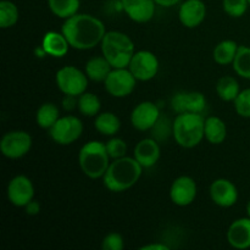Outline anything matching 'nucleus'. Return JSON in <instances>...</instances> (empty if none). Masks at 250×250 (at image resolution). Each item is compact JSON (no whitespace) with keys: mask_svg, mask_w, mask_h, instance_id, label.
I'll list each match as a JSON object with an SVG mask.
<instances>
[{"mask_svg":"<svg viewBox=\"0 0 250 250\" xmlns=\"http://www.w3.org/2000/svg\"><path fill=\"white\" fill-rule=\"evenodd\" d=\"M61 32L71 48L76 50H90L100 45L106 29L102 20L89 14H76L68 17L61 26Z\"/></svg>","mask_w":250,"mask_h":250,"instance_id":"nucleus-1","label":"nucleus"},{"mask_svg":"<svg viewBox=\"0 0 250 250\" xmlns=\"http://www.w3.org/2000/svg\"><path fill=\"white\" fill-rule=\"evenodd\" d=\"M143 173V167L133 156H124L110 163L106 172L103 176V183L107 190L121 193L131 189L138 183Z\"/></svg>","mask_w":250,"mask_h":250,"instance_id":"nucleus-2","label":"nucleus"},{"mask_svg":"<svg viewBox=\"0 0 250 250\" xmlns=\"http://www.w3.org/2000/svg\"><path fill=\"white\" fill-rule=\"evenodd\" d=\"M172 136L182 148H195L205 138V117L197 112L177 114L172 121Z\"/></svg>","mask_w":250,"mask_h":250,"instance_id":"nucleus-3","label":"nucleus"},{"mask_svg":"<svg viewBox=\"0 0 250 250\" xmlns=\"http://www.w3.org/2000/svg\"><path fill=\"white\" fill-rule=\"evenodd\" d=\"M100 49L112 68L128 67L129 61L136 53L133 41L120 31L106 32L100 43Z\"/></svg>","mask_w":250,"mask_h":250,"instance_id":"nucleus-4","label":"nucleus"},{"mask_svg":"<svg viewBox=\"0 0 250 250\" xmlns=\"http://www.w3.org/2000/svg\"><path fill=\"white\" fill-rule=\"evenodd\" d=\"M106 146L103 142L90 141L81 148L78 153V165L81 171L90 180L103 178L111 163Z\"/></svg>","mask_w":250,"mask_h":250,"instance_id":"nucleus-5","label":"nucleus"},{"mask_svg":"<svg viewBox=\"0 0 250 250\" xmlns=\"http://www.w3.org/2000/svg\"><path fill=\"white\" fill-rule=\"evenodd\" d=\"M55 82L59 90L65 95L80 97L87 92L89 78L87 77L84 71L72 65L63 66L56 72Z\"/></svg>","mask_w":250,"mask_h":250,"instance_id":"nucleus-6","label":"nucleus"},{"mask_svg":"<svg viewBox=\"0 0 250 250\" xmlns=\"http://www.w3.org/2000/svg\"><path fill=\"white\" fill-rule=\"evenodd\" d=\"M83 133V124L77 116L66 115L60 119L49 129V136L54 143L59 146H70L77 142Z\"/></svg>","mask_w":250,"mask_h":250,"instance_id":"nucleus-7","label":"nucleus"},{"mask_svg":"<svg viewBox=\"0 0 250 250\" xmlns=\"http://www.w3.org/2000/svg\"><path fill=\"white\" fill-rule=\"evenodd\" d=\"M32 137L28 132L16 129L10 131L2 136L0 141V151L5 158L10 160H17L29 153L32 148Z\"/></svg>","mask_w":250,"mask_h":250,"instance_id":"nucleus-8","label":"nucleus"},{"mask_svg":"<svg viewBox=\"0 0 250 250\" xmlns=\"http://www.w3.org/2000/svg\"><path fill=\"white\" fill-rule=\"evenodd\" d=\"M137 78L132 75L128 67L112 68L104 81V88L114 98H126L133 93L137 85Z\"/></svg>","mask_w":250,"mask_h":250,"instance_id":"nucleus-9","label":"nucleus"},{"mask_svg":"<svg viewBox=\"0 0 250 250\" xmlns=\"http://www.w3.org/2000/svg\"><path fill=\"white\" fill-rule=\"evenodd\" d=\"M159 59L149 50H138L129 61L128 70L139 82H148L156 77L159 72Z\"/></svg>","mask_w":250,"mask_h":250,"instance_id":"nucleus-10","label":"nucleus"},{"mask_svg":"<svg viewBox=\"0 0 250 250\" xmlns=\"http://www.w3.org/2000/svg\"><path fill=\"white\" fill-rule=\"evenodd\" d=\"M7 200L16 208H24L34 199V186L24 175L11 178L6 188Z\"/></svg>","mask_w":250,"mask_h":250,"instance_id":"nucleus-11","label":"nucleus"},{"mask_svg":"<svg viewBox=\"0 0 250 250\" xmlns=\"http://www.w3.org/2000/svg\"><path fill=\"white\" fill-rule=\"evenodd\" d=\"M161 117L160 109L153 102H142L131 112V124L137 131L146 132L154 128Z\"/></svg>","mask_w":250,"mask_h":250,"instance_id":"nucleus-12","label":"nucleus"},{"mask_svg":"<svg viewBox=\"0 0 250 250\" xmlns=\"http://www.w3.org/2000/svg\"><path fill=\"white\" fill-rule=\"evenodd\" d=\"M198 194L197 182L190 176H180L170 187V199L180 208L188 207L195 200Z\"/></svg>","mask_w":250,"mask_h":250,"instance_id":"nucleus-13","label":"nucleus"},{"mask_svg":"<svg viewBox=\"0 0 250 250\" xmlns=\"http://www.w3.org/2000/svg\"><path fill=\"white\" fill-rule=\"evenodd\" d=\"M209 194L215 205L220 208H232L238 202L239 193L236 185L227 178H217L210 185Z\"/></svg>","mask_w":250,"mask_h":250,"instance_id":"nucleus-14","label":"nucleus"},{"mask_svg":"<svg viewBox=\"0 0 250 250\" xmlns=\"http://www.w3.org/2000/svg\"><path fill=\"white\" fill-rule=\"evenodd\" d=\"M170 105L176 114H183V112L202 114L207 107V98L200 92H178L171 98Z\"/></svg>","mask_w":250,"mask_h":250,"instance_id":"nucleus-15","label":"nucleus"},{"mask_svg":"<svg viewBox=\"0 0 250 250\" xmlns=\"http://www.w3.org/2000/svg\"><path fill=\"white\" fill-rule=\"evenodd\" d=\"M120 2L127 17L136 23L151 21L158 6L154 0H120Z\"/></svg>","mask_w":250,"mask_h":250,"instance_id":"nucleus-16","label":"nucleus"},{"mask_svg":"<svg viewBox=\"0 0 250 250\" xmlns=\"http://www.w3.org/2000/svg\"><path fill=\"white\" fill-rule=\"evenodd\" d=\"M207 17V5L203 0H185L178 7V20L186 28H197Z\"/></svg>","mask_w":250,"mask_h":250,"instance_id":"nucleus-17","label":"nucleus"},{"mask_svg":"<svg viewBox=\"0 0 250 250\" xmlns=\"http://www.w3.org/2000/svg\"><path fill=\"white\" fill-rule=\"evenodd\" d=\"M161 155V149L155 138H144L136 144L133 158L143 168H150L158 164Z\"/></svg>","mask_w":250,"mask_h":250,"instance_id":"nucleus-18","label":"nucleus"},{"mask_svg":"<svg viewBox=\"0 0 250 250\" xmlns=\"http://www.w3.org/2000/svg\"><path fill=\"white\" fill-rule=\"evenodd\" d=\"M227 242L234 249L250 248V217H241L229 225L227 229Z\"/></svg>","mask_w":250,"mask_h":250,"instance_id":"nucleus-19","label":"nucleus"},{"mask_svg":"<svg viewBox=\"0 0 250 250\" xmlns=\"http://www.w3.org/2000/svg\"><path fill=\"white\" fill-rule=\"evenodd\" d=\"M42 46L46 55L53 56V58H63L68 53V49L71 48L62 32L55 31H49L44 34Z\"/></svg>","mask_w":250,"mask_h":250,"instance_id":"nucleus-20","label":"nucleus"},{"mask_svg":"<svg viewBox=\"0 0 250 250\" xmlns=\"http://www.w3.org/2000/svg\"><path fill=\"white\" fill-rule=\"evenodd\" d=\"M111 70L112 66L104 58V55L94 56V58L89 59L84 66L85 75L89 78V81H93V82L104 83Z\"/></svg>","mask_w":250,"mask_h":250,"instance_id":"nucleus-21","label":"nucleus"},{"mask_svg":"<svg viewBox=\"0 0 250 250\" xmlns=\"http://www.w3.org/2000/svg\"><path fill=\"white\" fill-rule=\"evenodd\" d=\"M226 137L227 126L224 120L217 116H209L205 119V139L210 144H222Z\"/></svg>","mask_w":250,"mask_h":250,"instance_id":"nucleus-22","label":"nucleus"},{"mask_svg":"<svg viewBox=\"0 0 250 250\" xmlns=\"http://www.w3.org/2000/svg\"><path fill=\"white\" fill-rule=\"evenodd\" d=\"M94 128L103 136L114 137L121 128V121L114 112H99L95 116Z\"/></svg>","mask_w":250,"mask_h":250,"instance_id":"nucleus-23","label":"nucleus"},{"mask_svg":"<svg viewBox=\"0 0 250 250\" xmlns=\"http://www.w3.org/2000/svg\"><path fill=\"white\" fill-rule=\"evenodd\" d=\"M239 45L232 39H225L221 41L212 51V58L217 65L227 66L232 65L234 61V58L237 55Z\"/></svg>","mask_w":250,"mask_h":250,"instance_id":"nucleus-24","label":"nucleus"},{"mask_svg":"<svg viewBox=\"0 0 250 250\" xmlns=\"http://www.w3.org/2000/svg\"><path fill=\"white\" fill-rule=\"evenodd\" d=\"M60 119V109L54 103H44L36 112V122L41 128L50 129Z\"/></svg>","mask_w":250,"mask_h":250,"instance_id":"nucleus-25","label":"nucleus"},{"mask_svg":"<svg viewBox=\"0 0 250 250\" xmlns=\"http://www.w3.org/2000/svg\"><path fill=\"white\" fill-rule=\"evenodd\" d=\"M241 92L238 81L232 76H224L216 83V93L222 102L233 103Z\"/></svg>","mask_w":250,"mask_h":250,"instance_id":"nucleus-26","label":"nucleus"},{"mask_svg":"<svg viewBox=\"0 0 250 250\" xmlns=\"http://www.w3.org/2000/svg\"><path fill=\"white\" fill-rule=\"evenodd\" d=\"M48 7L56 17L66 20L78 14L81 0H48Z\"/></svg>","mask_w":250,"mask_h":250,"instance_id":"nucleus-27","label":"nucleus"},{"mask_svg":"<svg viewBox=\"0 0 250 250\" xmlns=\"http://www.w3.org/2000/svg\"><path fill=\"white\" fill-rule=\"evenodd\" d=\"M78 111L85 117H95L100 112L102 109V103L98 95L94 93L84 92L78 97L77 103Z\"/></svg>","mask_w":250,"mask_h":250,"instance_id":"nucleus-28","label":"nucleus"},{"mask_svg":"<svg viewBox=\"0 0 250 250\" xmlns=\"http://www.w3.org/2000/svg\"><path fill=\"white\" fill-rule=\"evenodd\" d=\"M20 11L19 7L11 0H1L0 1V27L2 29L11 28L19 22Z\"/></svg>","mask_w":250,"mask_h":250,"instance_id":"nucleus-29","label":"nucleus"},{"mask_svg":"<svg viewBox=\"0 0 250 250\" xmlns=\"http://www.w3.org/2000/svg\"><path fill=\"white\" fill-rule=\"evenodd\" d=\"M232 67L239 77L250 81V46L239 45Z\"/></svg>","mask_w":250,"mask_h":250,"instance_id":"nucleus-30","label":"nucleus"},{"mask_svg":"<svg viewBox=\"0 0 250 250\" xmlns=\"http://www.w3.org/2000/svg\"><path fill=\"white\" fill-rule=\"evenodd\" d=\"M250 6L248 0H222L224 11L233 19H239L244 16Z\"/></svg>","mask_w":250,"mask_h":250,"instance_id":"nucleus-31","label":"nucleus"},{"mask_svg":"<svg viewBox=\"0 0 250 250\" xmlns=\"http://www.w3.org/2000/svg\"><path fill=\"white\" fill-rule=\"evenodd\" d=\"M237 115L244 119H250V88L241 90L233 102Z\"/></svg>","mask_w":250,"mask_h":250,"instance_id":"nucleus-32","label":"nucleus"},{"mask_svg":"<svg viewBox=\"0 0 250 250\" xmlns=\"http://www.w3.org/2000/svg\"><path fill=\"white\" fill-rule=\"evenodd\" d=\"M106 146V150L109 153L110 159L115 160V159L124 158V156L127 155V143L122 138H119V137H111L109 141L105 143Z\"/></svg>","mask_w":250,"mask_h":250,"instance_id":"nucleus-33","label":"nucleus"},{"mask_svg":"<svg viewBox=\"0 0 250 250\" xmlns=\"http://www.w3.org/2000/svg\"><path fill=\"white\" fill-rule=\"evenodd\" d=\"M125 248L124 237L117 232H111L106 234L102 242L103 250H122Z\"/></svg>","mask_w":250,"mask_h":250,"instance_id":"nucleus-34","label":"nucleus"},{"mask_svg":"<svg viewBox=\"0 0 250 250\" xmlns=\"http://www.w3.org/2000/svg\"><path fill=\"white\" fill-rule=\"evenodd\" d=\"M78 97H73V95H65L62 100V106L66 111H72L76 106H77Z\"/></svg>","mask_w":250,"mask_h":250,"instance_id":"nucleus-35","label":"nucleus"},{"mask_svg":"<svg viewBox=\"0 0 250 250\" xmlns=\"http://www.w3.org/2000/svg\"><path fill=\"white\" fill-rule=\"evenodd\" d=\"M24 210H26V214L29 215V216H36V215L41 212V205H39L38 202L33 199L24 207Z\"/></svg>","mask_w":250,"mask_h":250,"instance_id":"nucleus-36","label":"nucleus"},{"mask_svg":"<svg viewBox=\"0 0 250 250\" xmlns=\"http://www.w3.org/2000/svg\"><path fill=\"white\" fill-rule=\"evenodd\" d=\"M141 250H170V247L163 243H149L141 247Z\"/></svg>","mask_w":250,"mask_h":250,"instance_id":"nucleus-37","label":"nucleus"},{"mask_svg":"<svg viewBox=\"0 0 250 250\" xmlns=\"http://www.w3.org/2000/svg\"><path fill=\"white\" fill-rule=\"evenodd\" d=\"M154 1L156 2V5H158V6L172 7V6H176V5H177L181 0H154Z\"/></svg>","mask_w":250,"mask_h":250,"instance_id":"nucleus-38","label":"nucleus"},{"mask_svg":"<svg viewBox=\"0 0 250 250\" xmlns=\"http://www.w3.org/2000/svg\"><path fill=\"white\" fill-rule=\"evenodd\" d=\"M246 210H247V215H248V217H250V200L248 202V204H247Z\"/></svg>","mask_w":250,"mask_h":250,"instance_id":"nucleus-39","label":"nucleus"},{"mask_svg":"<svg viewBox=\"0 0 250 250\" xmlns=\"http://www.w3.org/2000/svg\"><path fill=\"white\" fill-rule=\"evenodd\" d=\"M248 1H249V5H250V0H248Z\"/></svg>","mask_w":250,"mask_h":250,"instance_id":"nucleus-40","label":"nucleus"}]
</instances>
